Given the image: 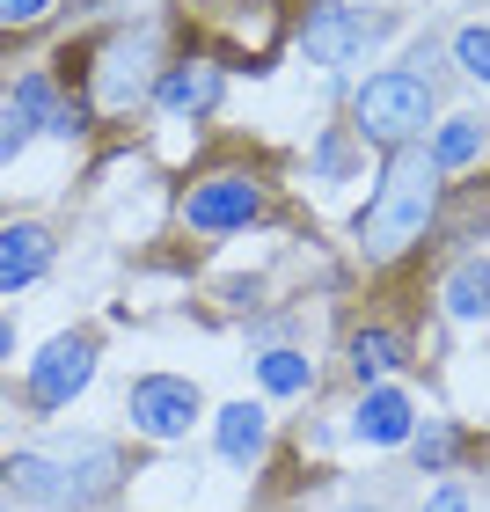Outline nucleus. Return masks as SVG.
<instances>
[{
	"instance_id": "obj_1",
	"label": "nucleus",
	"mask_w": 490,
	"mask_h": 512,
	"mask_svg": "<svg viewBox=\"0 0 490 512\" xmlns=\"http://www.w3.org/2000/svg\"><path fill=\"white\" fill-rule=\"evenodd\" d=\"M432 205H439V161L417 154V147H403V154L388 161V176H381V191H373V205L359 213V242H366L373 264H388V256H403L410 242H425Z\"/></svg>"
},
{
	"instance_id": "obj_2",
	"label": "nucleus",
	"mask_w": 490,
	"mask_h": 512,
	"mask_svg": "<svg viewBox=\"0 0 490 512\" xmlns=\"http://www.w3.org/2000/svg\"><path fill=\"white\" fill-rule=\"evenodd\" d=\"M352 132L366 139V147H388V154H403L417 132L432 125V88L425 74H410V66H388V74H373L359 96H352Z\"/></svg>"
},
{
	"instance_id": "obj_3",
	"label": "nucleus",
	"mask_w": 490,
	"mask_h": 512,
	"mask_svg": "<svg viewBox=\"0 0 490 512\" xmlns=\"http://www.w3.org/2000/svg\"><path fill=\"white\" fill-rule=\"evenodd\" d=\"M125 417H132V432L139 439H191V425L205 417V395L198 381H183V374H139L125 388Z\"/></svg>"
},
{
	"instance_id": "obj_4",
	"label": "nucleus",
	"mask_w": 490,
	"mask_h": 512,
	"mask_svg": "<svg viewBox=\"0 0 490 512\" xmlns=\"http://www.w3.org/2000/svg\"><path fill=\"white\" fill-rule=\"evenodd\" d=\"M381 30H388V15H366V8H352V0H322V8H308V22H300L315 66H352Z\"/></svg>"
},
{
	"instance_id": "obj_5",
	"label": "nucleus",
	"mask_w": 490,
	"mask_h": 512,
	"mask_svg": "<svg viewBox=\"0 0 490 512\" xmlns=\"http://www.w3.org/2000/svg\"><path fill=\"white\" fill-rule=\"evenodd\" d=\"M88 381H96V337H81V330L52 337V344L30 359V403H37V410H66Z\"/></svg>"
},
{
	"instance_id": "obj_6",
	"label": "nucleus",
	"mask_w": 490,
	"mask_h": 512,
	"mask_svg": "<svg viewBox=\"0 0 490 512\" xmlns=\"http://www.w3.org/2000/svg\"><path fill=\"white\" fill-rule=\"evenodd\" d=\"M154 81H161V74H154V37H147V30H125V37L103 44V59H96V103H103V110L147 103Z\"/></svg>"
},
{
	"instance_id": "obj_7",
	"label": "nucleus",
	"mask_w": 490,
	"mask_h": 512,
	"mask_svg": "<svg viewBox=\"0 0 490 512\" xmlns=\"http://www.w3.org/2000/svg\"><path fill=\"white\" fill-rule=\"evenodd\" d=\"M256 183L249 176H205V183H191V198H183V220L198 227V235H235V227H249L256 220Z\"/></svg>"
},
{
	"instance_id": "obj_8",
	"label": "nucleus",
	"mask_w": 490,
	"mask_h": 512,
	"mask_svg": "<svg viewBox=\"0 0 490 512\" xmlns=\"http://www.w3.org/2000/svg\"><path fill=\"white\" fill-rule=\"evenodd\" d=\"M52 271V227L37 220H8L0 227V293H22Z\"/></svg>"
},
{
	"instance_id": "obj_9",
	"label": "nucleus",
	"mask_w": 490,
	"mask_h": 512,
	"mask_svg": "<svg viewBox=\"0 0 490 512\" xmlns=\"http://www.w3.org/2000/svg\"><path fill=\"white\" fill-rule=\"evenodd\" d=\"M220 66L213 59H183V66H169V74L154 81V103L169 110V118H205V110L220 103Z\"/></svg>"
},
{
	"instance_id": "obj_10",
	"label": "nucleus",
	"mask_w": 490,
	"mask_h": 512,
	"mask_svg": "<svg viewBox=\"0 0 490 512\" xmlns=\"http://www.w3.org/2000/svg\"><path fill=\"white\" fill-rule=\"evenodd\" d=\"M8 103H15V110H22V118H30L37 132H52V139H81V132H88V110H81V103H66V96H59V88L44 81V74H22Z\"/></svg>"
},
{
	"instance_id": "obj_11",
	"label": "nucleus",
	"mask_w": 490,
	"mask_h": 512,
	"mask_svg": "<svg viewBox=\"0 0 490 512\" xmlns=\"http://www.w3.org/2000/svg\"><path fill=\"white\" fill-rule=\"evenodd\" d=\"M213 447H220V461L249 469V461L271 447V410H264V403H227V410L213 417Z\"/></svg>"
},
{
	"instance_id": "obj_12",
	"label": "nucleus",
	"mask_w": 490,
	"mask_h": 512,
	"mask_svg": "<svg viewBox=\"0 0 490 512\" xmlns=\"http://www.w3.org/2000/svg\"><path fill=\"white\" fill-rule=\"evenodd\" d=\"M410 425H417V410H410L403 388H366V403L352 410V432L366 439V447H403Z\"/></svg>"
},
{
	"instance_id": "obj_13",
	"label": "nucleus",
	"mask_w": 490,
	"mask_h": 512,
	"mask_svg": "<svg viewBox=\"0 0 490 512\" xmlns=\"http://www.w3.org/2000/svg\"><path fill=\"white\" fill-rule=\"evenodd\" d=\"M118 491V447H103V439H88V447L66 461V505H96Z\"/></svg>"
},
{
	"instance_id": "obj_14",
	"label": "nucleus",
	"mask_w": 490,
	"mask_h": 512,
	"mask_svg": "<svg viewBox=\"0 0 490 512\" xmlns=\"http://www.w3.org/2000/svg\"><path fill=\"white\" fill-rule=\"evenodd\" d=\"M0 483H8L15 498H37V505H66V469L44 454H8L0 461Z\"/></svg>"
},
{
	"instance_id": "obj_15",
	"label": "nucleus",
	"mask_w": 490,
	"mask_h": 512,
	"mask_svg": "<svg viewBox=\"0 0 490 512\" xmlns=\"http://www.w3.org/2000/svg\"><path fill=\"white\" fill-rule=\"evenodd\" d=\"M447 315H454V322H483V315H490V264H483V256L447 278Z\"/></svg>"
},
{
	"instance_id": "obj_16",
	"label": "nucleus",
	"mask_w": 490,
	"mask_h": 512,
	"mask_svg": "<svg viewBox=\"0 0 490 512\" xmlns=\"http://www.w3.org/2000/svg\"><path fill=\"white\" fill-rule=\"evenodd\" d=\"M403 366V337L395 330H359L352 337V374L359 381H381V374H395Z\"/></svg>"
},
{
	"instance_id": "obj_17",
	"label": "nucleus",
	"mask_w": 490,
	"mask_h": 512,
	"mask_svg": "<svg viewBox=\"0 0 490 512\" xmlns=\"http://www.w3.org/2000/svg\"><path fill=\"white\" fill-rule=\"evenodd\" d=\"M476 154H483V125H476V118H447V125H439V139H432V161H439V169H469Z\"/></svg>"
},
{
	"instance_id": "obj_18",
	"label": "nucleus",
	"mask_w": 490,
	"mask_h": 512,
	"mask_svg": "<svg viewBox=\"0 0 490 512\" xmlns=\"http://www.w3.org/2000/svg\"><path fill=\"white\" fill-rule=\"evenodd\" d=\"M256 381H264L271 395H308L315 366L300 359V352H264V359H256Z\"/></svg>"
},
{
	"instance_id": "obj_19",
	"label": "nucleus",
	"mask_w": 490,
	"mask_h": 512,
	"mask_svg": "<svg viewBox=\"0 0 490 512\" xmlns=\"http://www.w3.org/2000/svg\"><path fill=\"white\" fill-rule=\"evenodd\" d=\"M454 59H461V74H469V81L490 88V30H461L454 37Z\"/></svg>"
},
{
	"instance_id": "obj_20",
	"label": "nucleus",
	"mask_w": 490,
	"mask_h": 512,
	"mask_svg": "<svg viewBox=\"0 0 490 512\" xmlns=\"http://www.w3.org/2000/svg\"><path fill=\"white\" fill-rule=\"evenodd\" d=\"M30 132H37V125H30V118H22V110H15V103H8V110H0V161H15L22 147H30Z\"/></svg>"
},
{
	"instance_id": "obj_21",
	"label": "nucleus",
	"mask_w": 490,
	"mask_h": 512,
	"mask_svg": "<svg viewBox=\"0 0 490 512\" xmlns=\"http://www.w3.org/2000/svg\"><path fill=\"white\" fill-rule=\"evenodd\" d=\"M59 0H0V30H30V22H44Z\"/></svg>"
},
{
	"instance_id": "obj_22",
	"label": "nucleus",
	"mask_w": 490,
	"mask_h": 512,
	"mask_svg": "<svg viewBox=\"0 0 490 512\" xmlns=\"http://www.w3.org/2000/svg\"><path fill=\"white\" fill-rule=\"evenodd\" d=\"M447 454H454V432H447V425L417 432V461H425V469H447Z\"/></svg>"
},
{
	"instance_id": "obj_23",
	"label": "nucleus",
	"mask_w": 490,
	"mask_h": 512,
	"mask_svg": "<svg viewBox=\"0 0 490 512\" xmlns=\"http://www.w3.org/2000/svg\"><path fill=\"white\" fill-rule=\"evenodd\" d=\"M425 512H469V498H461V491H432Z\"/></svg>"
},
{
	"instance_id": "obj_24",
	"label": "nucleus",
	"mask_w": 490,
	"mask_h": 512,
	"mask_svg": "<svg viewBox=\"0 0 490 512\" xmlns=\"http://www.w3.org/2000/svg\"><path fill=\"white\" fill-rule=\"evenodd\" d=\"M0 359H15V322L0 315Z\"/></svg>"
},
{
	"instance_id": "obj_25",
	"label": "nucleus",
	"mask_w": 490,
	"mask_h": 512,
	"mask_svg": "<svg viewBox=\"0 0 490 512\" xmlns=\"http://www.w3.org/2000/svg\"><path fill=\"white\" fill-rule=\"evenodd\" d=\"M352 512H373V505H352Z\"/></svg>"
}]
</instances>
